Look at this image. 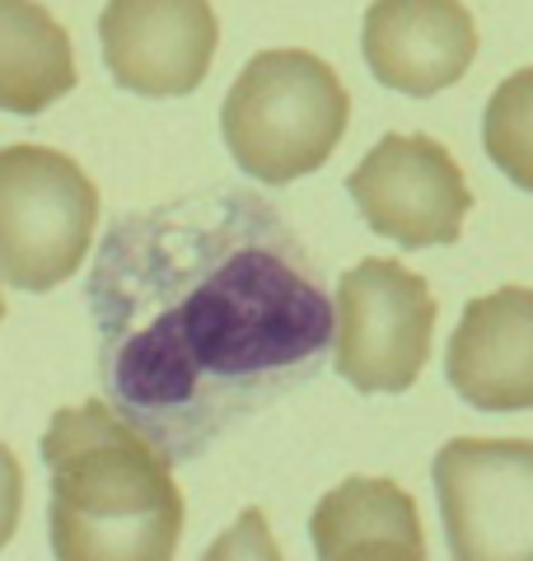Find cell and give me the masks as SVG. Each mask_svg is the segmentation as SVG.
Listing matches in <instances>:
<instances>
[{
    "mask_svg": "<svg viewBox=\"0 0 533 561\" xmlns=\"http://www.w3.org/2000/svg\"><path fill=\"white\" fill-rule=\"evenodd\" d=\"M483 146L514 187L533 192V66L496 84L483 113Z\"/></svg>",
    "mask_w": 533,
    "mask_h": 561,
    "instance_id": "4fadbf2b",
    "label": "cell"
},
{
    "mask_svg": "<svg viewBox=\"0 0 533 561\" xmlns=\"http://www.w3.org/2000/svg\"><path fill=\"white\" fill-rule=\"evenodd\" d=\"M57 561H169L183 538V491L169 459L109 398L57 408L43 431Z\"/></svg>",
    "mask_w": 533,
    "mask_h": 561,
    "instance_id": "7a4b0ae2",
    "label": "cell"
},
{
    "mask_svg": "<svg viewBox=\"0 0 533 561\" xmlns=\"http://www.w3.org/2000/svg\"><path fill=\"white\" fill-rule=\"evenodd\" d=\"M20 505H24V468L14 459V449L0 440V552L20 529Z\"/></svg>",
    "mask_w": 533,
    "mask_h": 561,
    "instance_id": "5bb4252c",
    "label": "cell"
},
{
    "mask_svg": "<svg viewBox=\"0 0 533 561\" xmlns=\"http://www.w3.org/2000/svg\"><path fill=\"white\" fill-rule=\"evenodd\" d=\"M351 94L337 70L299 47L258 51L229 84L220 131L235 164L258 183L286 187L324 169L342 146Z\"/></svg>",
    "mask_w": 533,
    "mask_h": 561,
    "instance_id": "3957f363",
    "label": "cell"
},
{
    "mask_svg": "<svg viewBox=\"0 0 533 561\" xmlns=\"http://www.w3.org/2000/svg\"><path fill=\"white\" fill-rule=\"evenodd\" d=\"M435 496L458 561H533V440H450Z\"/></svg>",
    "mask_w": 533,
    "mask_h": 561,
    "instance_id": "8992f818",
    "label": "cell"
},
{
    "mask_svg": "<svg viewBox=\"0 0 533 561\" xmlns=\"http://www.w3.org/2000/svg\"><path fill=\"white\" fill-rule=\"evenodd\" d=\"M332 365L355 393H407L435 337V295L402 262L365 257L337 280Z\"/></svg>",
    "mask_w": 533,
    "mask_h": 561,
    "instance_id": "5b68a950",
    "label": "cell"
},
{
    "mask_svg": "<svg viewBox=\"0 0 533 561\" xmlns=\"http://www.w3.org/2000/svg\"><path fill=\"white\" fill-rule=\"evenodd\" d=\"M99 225V187L52 146H0V280L47 295L70 280Z\"/></svg>",
    "mask_w": 533,
    "mask_h": 561,
    "instance_id": "277c9868",
    "label": "cell"
},
{
    "mask_svg": "<svg viewBox=\"0 0 533 561\" xmlns=\"http://www.w3.org/2000/svg\"><path fill=\"white\" fill-rule=\"evenodd\" d=\"M361 51L384 90L431 99L468 76L477 24L464 0H375L361 28Z\"/></svg>",
    "mask_w": 533,
    "mask_h": 561,
    "instance_id": "9c48e42d",
    "label": "cell"
},
{
    "mask_svg": "<svg viewBox=\"0 0 533 561\" xmlns=\"http://www.w3.org/2000/svg\"><path fill=\"white\" fill-rule=\"evenodd\" d=\"M220 20L211 0H109L99 14L103 66L117 90L183 99L216 61Z\"/></svg>",
    "mask_w": 533,
    "mask_h": 561,
    "instance_id": "ba28073f",
    "label": "cell"
},
{
    "mask_svg": "<svg viewBox=\"0 0 533 561\" xmlns=\"http://www.w3.org/2000/svg\"><path fill=\"white\" fill-rule=\"evenodd\" d=\"M0 323H5V280H0Z\"/></svg>",
    "mask_w": 533,
    "mask_h": 561,
    "instance_id": "9a60e30c",
    "label": "cell"
},
{
    "mask_svg": "<svg viewBox=\"0 0 533 561\" xmlns=\"http://www.w3.org/2000/svg\"><path fill=\"white\" fill-rule=\"evenodd\" d=\"M314 557L324 561H421L426 538L412 496L388 478H347L314 505Z\"/></svg>",
    "mask_w": 533,
    "mask_h": 561,
    "instance_id": "8fae6325",
    "label": "cell"
},
{
    "mask_svg": "<svg viewBox=\"0 0 533 561\" xmlns=\"http://www.w3.org/2000/svg\"><path fill=\"white\" fill-rule=\"evenodd\" d=\"M76 47L38 0H0V113L38 117L76 90Z\"/></svg>",
    "mask_w": 533,
    "mask_h": 561,
    "instance_id": "7c38bea8",
    "label": "cell"
},
{
    "mask_svg": "<svg viewBox=\"0 0 533 561\" xmlns=\"http://www.w3.org/2000/svg\"><path fill=\"white\" fill-rule=\"evenodd\" d=\"M444 375L477 412H533V290L477 295L444 351Z\"/></svg>",
    "mask_w": 533,
    "mask_h": 561,
    "instance_id": "30bf717a",
    "label": "cell"
},
{
    "mask_svg": "<svg viewBox=\"0 0 533 561\" xmlns=\"http://www.w3.org/2000/svg\"><path fill=\"white\" fill-rule=\"evenodd\" d=\"M365 225L398 249H444L468 220L473 192L454 154L431 136L388 131L347 179Z\"/></svg>",
    "mask_w": 533,
    "mask_h": 561,
    "instance_id": "52a82bcc",
    "label": "cell"
},
{
    "mask_svg": "<svg viewBox=\"0 0 533 561\" xmlns=\"http://www.w3.org/2000/svg\"><path fill=\"white\" fill-rule=\"evenodd\" d=\"M109 402L188 463L324 375L337 309L318 257L253 187H197L109 225L84 280Z\"/></svg>",
    "mask_w": 533,
    "mask_h": 561,
    "instance_id": "6da1fadb",
    "label": "cell"
}]
</instances>
